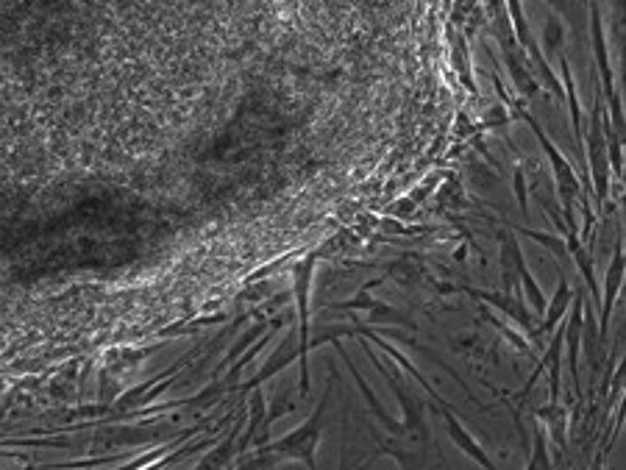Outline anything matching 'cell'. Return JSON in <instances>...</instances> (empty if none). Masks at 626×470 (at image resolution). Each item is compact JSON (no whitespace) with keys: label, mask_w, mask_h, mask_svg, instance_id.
<instances>
[{"label":"cell","mask_w":626,"mask_h":470,"mask_svg":"<svg viewBox=\"0 0 626 470\" xmlns=\"http://www.w3.org/2000/svg\"><path fill=\"white\" fill-rule=\"evenodd\" d=\"M309 276H312V259L298 273V306H301V393H309Z\"/></svg>","instance_id":"cell-1"},{"label":"cell","mask_w":626,"mask_h":470,"mask_svg":"<svg viewBox=\"0 0 626 470\" xmlns=\"http://www.w3.org/2000/svg\"><path fill=\"white\" fill-rule=\"evenodd\" d=\"M468 295H473V298H479V301H485V303H493V306H498L501 312H507L515 323H520L527 329V334L535 340V337H540V332H537V325L532 323V317H529V309L524 306V301H520V295H515V298H510V295H498V293H485V290H465Z\"/></svg>","instance_id":"cell-2"},{"label":"cell","mask_w":626,"mask_h":470,"mask_svg":"<svg viewBox=\"0 0 626 470\" xmlns=\"http://www.w3.org/2000/svg\"><path fill=\"white\" fill-rule=\"evenodd\" d=\"M582 293L571 295V315L566 323V342H568V367H571V379H574V390L582 396L579 390V337H582Z\"/></svg>","instance_id":"cell-3"},{"label":"cell","mask_w":626,"mask_h":470,"mask_svg":"<svg viewBox=\"0 0 626 470\" xmlns=\"http://www.w3.org/2000/svg\"><path fill=\"white\" fill-rule=\"evenodd\" d=\"M334 349H337L340 351V356H343V362L348 364V371H351V376H353V381H357V387H360V390H362V396H365V401H368V406H370V412L376 415V418H379V423L387 428V432H392V435H404V423H399V420H395L392 415H387L384 410H382V403H379V398H376L373 396V390H370V387H368V381L362 379V373L357 371V367H353V362L348 359V354L343 351V345L340 342H334Z\"/></svg>","instance_id":"cell-4"},{"label":"cell","mask_w":626,"mask_h":470,"mask_svg":"<svg viewBox=\"0 0 626 470\" xmlns=\"http://www.w3.org/2000/svg\"><path fill=\"white\" fill-rule=\"evenodd\" d=\"M437 412H440V415L446 418V428H448L451 440H454L459 448H463V451H465L468 457H473V459H476L479 465H482V467H490V470L495 467V465H493V459L482 451V445H479V443L465 432V428H463V423H459L448 410H443V406H437Z\"/></svg>","instance_id":"cell-5"},{"label":"cell","mask_w":626,"mask_h":470,"mask_svg":"<svg viewBox=\"0 0 626 470\" xmlns=\"http://www.w3.org/2000/svg\"><path fill=\"white\" fill-rule=\"evenodd\" d=\"M621 278H623V254H621V245H615V256L610 264V273H607V293H604V306H601V340L607 337V325H610V315H613V306L621 290Z\"/></svg>","instance_id":"cell-6"},{"label":"cell","mask_w":626,"mask_h":470,"mask_svg":"<svg viewBox=\"0 0 626 470\" xmlns=\"http://www.w3.org/2000/svg\"><path fill=\"white\" fill-rule=\"evenodd\" d=\"M566 248H568V254L574 256V262H576V268L582 270L584 281H588V287H590L593 298L601 301L598 281H596V273H593V259H590L588 248H584V245L579 242V234H576V231H568V234H566Z\"/></svg>","instance_id":"cell-7"},{"label":"cell","mask_w":626,"mask_h":470,"mask_svg":"<svg viewBox=\"0 0 626 470\" xmlns=\"http://www.w3.org/2000/svg\"><path fill=\"white\" fill-rule=\"evenodd\" d=\"M571 287H568V281H566V276H559V293L554 295V301H551V306H546V317H543V323L537 325V332L543 334V332H551L554 325H557V320L566 315V306H568V301H571Z\"/></svg>","instance_id":"cell-8"},{"label":"cell","mask_w":626,"mask_h":470,"mask_svg":"<svg viewBox=\"0 0 626 470\" xmlns=\"http://www.w3.org/2000/svg\"><path fill=\"white\" fill-rule=\"evenodd\" d=\"M326 403H329V393L323 396V401H321V406H318V412H315V418H312V420H306V423H304V426L298 428V432H292V435H289L287 440H281V443H279L276 448H287V445L292 448V445H298L301 440H306V437H309L312 432H318V426H321V418H323V412H326Z\"/></svg>","instance_id":"cell-9"},{"label":"cell","mask_w":626,"mask_h":470,"mask_svg":"<svg viewBox=\"0 0 626 470\" xmlns=\"http://www.w3.org/2000/svg\"><path fill=\"white\" fill-rule=\"evenodd\" d=\"M520 234H527V237H532L535 242H540V245H546V248H551L559 259L568 254V248H566V242H559L557 237H551V234H540V231H529V229H518Z\"/></svg>","instance_id":"cell-10"},{"label":"cell","mask_w":626,"mask_h":470,"mask_svg":"<svg viewBox=\"0 0 626 470\" xmlns=\"http://www.w3.org/2000/svg\"><path fill=\"white\" fill-rule=\"evenodd\" d=\"M487 320H490V323L495 325V329H498L501 334H504V337H507V340H510V342L515 345V349H518L520 354H529V342H527L524 337H520V334H518L515 329H510V325H507V323H501V320H498V317H493V315H487Z\"/></svg>","instance_id":"cell-11"},{"label":"cell","mask_w":626,"mask_h":470,"mask_svg":"<svg viewBox=\"0 0 626 470\" xmlns=\"http://www.w3.org/2000/svg\"><path fill=\"white\" fill-rule=\"evenodd\" d=\"M529 467H549L551 465V457L546 454V435H543V428H537V440H535V454L529 457L527 462Z\"/></svg>","instance_id":"cell-12"},{"label":"cell","mask_w":626,"mask_h":470,"mask_svg":"<svg viewBox=\"0 0 626 470\" xmlns=\"http://www.w3.org/2000/svg\"><path fill=\"white\" fill-rule=\"evenodd\" d=\"M512 187H515V198H518V207H520V212H529V198H527V184H524V170H515V181H512Z\"/></svg>","instance_id":"cell-13"}]
</instances>
